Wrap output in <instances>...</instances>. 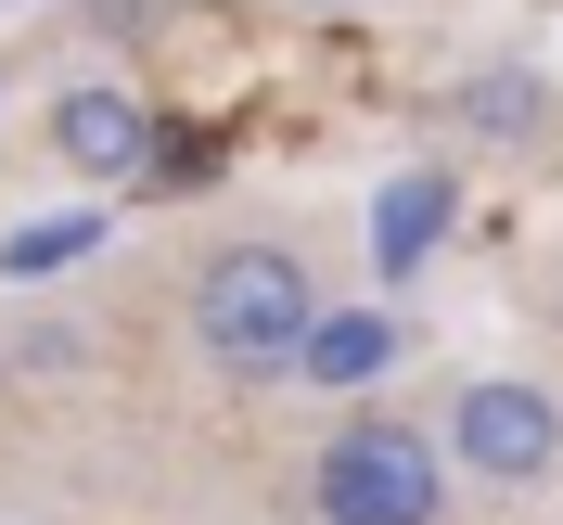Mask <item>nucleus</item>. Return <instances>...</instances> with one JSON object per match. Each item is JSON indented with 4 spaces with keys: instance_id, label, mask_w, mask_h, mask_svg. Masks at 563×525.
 <instances>
[{
    "instance_id": "1",
    "label": "nucleus",
    "mask_w": 563,
    "mask_h": 525,
    "mask_svg": "<svg viewBox=\"0 0 563 525\" xmlns=\"http://www.w3.org/2000/svg\"><path fill=\"white\" fill-rule=\"evenodd\" d=\"M192 347L231 372V385H269V372H295L308 359V333H320V270H308V244H282V231H231V244H206L192 256Z\"/></svg>"
},
{
    "instance_id": "2",
    "label": "nucleus",
    "mask_w": 563,
    "mask_h": 525,
    "mask_svg": "<svg viewBox=\"0 0 563 525\" xmlns=\"http://www.w3.org/2000/svg\"><path fill=\"white\" fill-rule=\"evenodd\" d=\"M449 488H461L449 436H422V423H397V411L333 423L320 461H308V513L320 525H449Z\"/></svg>"
},
{
    "instance_id": "3",
    "label": "nucleus",
    "mask_w": 563,
    "mask_h": 525,
    "mask_svg": "<svg viewBox=\"0 0 563 525\" xmlns=\"http://www.w3.org/2000/svg\"><path fill=\"white\" fill-rule=\"evenodd\" d=\"M435 436H449V461L474 488H499V500L563 488V385H538V372H461Z\"/></svg>"
},
{
    "instance_id": "4",
    "label": "nucleus",
    "mask_w": 563,
    "mask_h": 525,
    "mask_svg": "<svg viewBox=\"0 0 563 525\" xmlns=\"http://www.w3.org/2000/svg\"><path fill=\"white\" fill-rule=\"evenodd\" d=\"M38 141H52V167H65V179H90V193H129V179L154 167V103H141L129 77H77V90H52Z\"/></svg>"
},
{
    "instance_id": "5",
    "label": "nucleus",
    "mask_w": 563,
    "mask_h": 525,
    "mask_svg": "<svg viewBox=\"0 0 563 525\" xmlns=\"http://www.w3.org/2000/svg\"><path fill=\"white\" fill-rule=\"evenodd\" d=\"M397 359H410V320H397V308H320L308 359H295V385H320V397H372Z\"/></svg>"
},
{
    "instance_id": "6",
    "label": "nucleus",
    "mask_w": 563,
    "mask_h": 525,
    "mask_svg": "<svg viewBox=\"0 0 563 525\" xmlns=\"http://www.w3.org/2000/svg\"><path fill=\"white\" fill-rule=\"evenodd\" d=\"M449 218H461V179H449V167H397L385 193H372V270L410 282L422 256L449 244Z\"/></svg>"
},
{
    "instance_id": "7",
    "label": "nucleus",
    "mask_w": 563,
    "mask_h": 525,
    "mask_svg": "<svg viewBox=\"0 0 563 525\" xmlns=\"http://www.w3.org/2000/svg\"><path fill=\"white\" fill-rule=\"evenodd\" d=\"M461 129H474V141H538V129H551V77H538V65L461 77Z\"/></svg>"
},
{
    "instance_id": "8",
    "label": "nucleus",
    "mask_w": 563,
    "mask_h": 525,
    "mask_svg": "<svg viewBox=\"0 0 563 525\" xmlns=\"http://www.w3.org/2000/svg\"><path fill=\"white\" fill-rule=\"evenodd\" d=\"M90 244H103V218L77 206V218H38V231H13V244H0V270H13V282H52V270H77Z\"/></svg>"
},
{
    "instance_id": "9",
    "label": "nucleus",
    "mask_w": 563,
    "mask_h": 525,
    "mask_svg": "<svg viewBox=\"0 0 563 525\" xmlns=\"http://www.w3.org/2000/svg\"><path fill=\"white\" fill-rule=\"evenodd\" d=\"M295 13H372V0H295Z\"/></svg>"
},
{
    "instance_id": "10",
    "label": "nucleus",
    "mask_w": 563,
    "mask_h": 525,
    "mask_svg": "<svg viewBox=\"0 0 563 525\" xmlns=\"http://www.w3.org/2000/svg\"><path fill=\"white\" fill-rule=\"evenodd\" d=\"M0 13H38V0H0Z\"/></svg>"
}]
</instances>
